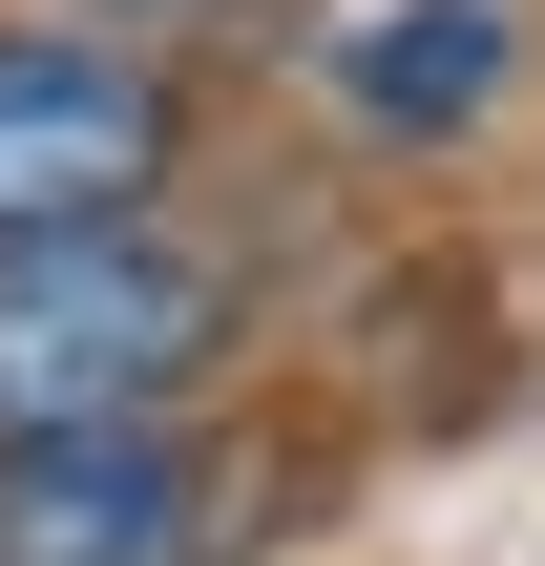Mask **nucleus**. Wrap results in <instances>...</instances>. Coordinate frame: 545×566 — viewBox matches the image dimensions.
<instances>
[{"label": "nucleus", "instance_id": "obj_5", "mask_svg": "<svg viewBox=\"0 0 545 566\" xmlns=\"http://www.w3.org/2000/svg\"><path fill=\"white\" fill-rule=\"evenodd\" d=\"M63 21H126V42H189V21H252V0H63Z\"/></svg>", "mask_w": 545, "mask_h": 566}, {"label": "nucleus", "instance_id": "obj_2", "mask_svg": "<svg viewBox=\"0 0 545 566\" xmlns=\"http://www.w3.org/2000/svg\"><path fill=\"white\" fill-rule=\"evenodd\" d=\"M252 546H273V441L252 420L0 441V566H252Z\"/></svg>", "mask_w": 545, "mask_h": 566}, {"label": "nucleus", "instance_id": "obj_3", "mask_svg": "<svg viewBox=\"0 0 545 566\" xmlns=\"http://www.w3.org/2000/svg\"><path fill=\"white\" fill-rule=\"evenodd\" d=\"M168 189H189V84H168V42L21 0V21H0V252H21V231H126V210H168Z\"/></svg>", "mask_w": 545, "mask_h": 566}, {"label": "nucleus", "instance_id": "obj_1", "mask_svg": "<svg viewBox=\"0 0 545 566\" xmlns=\"http://www.w3.org/2000/svg\"><path fill=\"white\" fill-rule=\"evenodd\" d=\"M252 357V273L168 210L126 231H21L0 252V441H84V420H210Z\"/></svg>", "mask_w": 545, "mask_h": 566}, {"label": "nucleus", "instance_id": "obj_4", "mask_svg": "<svg viewBox=\"0 0 545 566\" xmlns=\"http://www.w3.org/2000/svg\"><path fill=\"white\" fill-rule=\"evenodd\" d=\"M504 63H525L504 0H357V21H336V126H357V147H462V126L504 105Z\"/></svg>", "mask_w": 545, "mask_h": 566}]
</instances>
